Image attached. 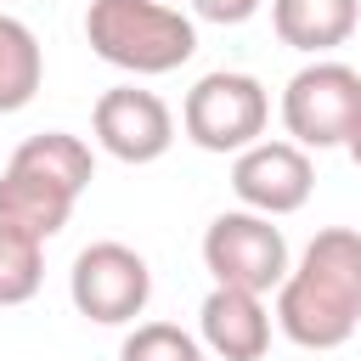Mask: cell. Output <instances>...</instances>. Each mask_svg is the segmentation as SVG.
Instances as JSON below:
<instances>
[{"label":"cell","instance_id":"6da1fadb","mask_svg":"<svg viewBox=\"0 0 361 361\" xmlns=\"http://www.w3.org/2000/svg\"><path fill=\"white\" fill-rule=\"evenodd\" d=\"M276 327L299 350H338L361 327V231L327 226L276 288Z\"/></svg>","mask_w":361,"mask_h":361},{"label":"cell","instance_id":"7a4b0ae2","mask_svg":"<svg viewBox=\"0 0 361 361\" xmlns=\"http://www.w3.org/2000/svg\"><path fill=\"white\" fill-rule=\"evenodd\" d=\"M90 180H96L90 147L68 130H39L11 152V164L0 175V226H17L45 243L68 226L73 197Z\"/></svg>","mask_w":361,"mask_h":361},{"label":"cell","instance_id":"3957f363","mask_svg":"<svg viewBox=\"0 0 361 361\" xmlns=\"http://www.w3.org/2000/svg\"><path fill=\"white\" fill-rule=\"evenodd\" d=\"M85 39L102 62L124 73H175L197 51L192 17H180L164 0H90Z\"/></svg>","mask_w":361,"mask_h":361},{"label":"cell","instance_id":"277c9868","mask_svg":"<svg viewBox=\"0 0 361 361\" xmlns=\"http://www.w3.org/2000/svg\"><path fill=\"white\" fill-rule=\"evenodd\" d=\"M265 118H271V96L254 73H203L192 90H186V107H180V124L186 135L203 147V152H243L265 135Z\"/></svg>","mask_w":361,"mask_h":361},{"label":"cell","instance_id":"5b68a950","mask_svg":"<svg viewBox=\"0 0 361 361\" xmlns=\"http://www.w3.org/2000/svg\"><path fill=\"white\" fill-rule=\"evenodd\" d=\"M203 265L214 288H243V293H271L288 276V237L254 209L214 214L203 231Z\"/></svg>","mask_w":361,"mask_h":361},{"label":"cell","instance_id":"8992f818","mask_svg":"<svg viewBox=\"0 0 361 361\" xmlns=\"http://www.w3.org/2000/svg\"><path fill=\"white\" fill-rule=\"evenodd\" d=\"M361 118V73L350 62H310L282 90V124L293 147H344Z\"/></svg>","mask_w":361,"mask_h":361},{"label":"cell","instance_id":"52a82bcc","mask_svg":"<svg viewBox=\"0 0 361 361\" xmlns=\"http://www.w3.org/2000/svg\"><path fill=\"white\" fill-rule=\"evenodd\" d=\"M68 293H73L79 316H90L102 327H118V322H135L147 310L152 271L124 243H90V248H79V259L68 271Z\"/></svg>","mask_w":361,"mask_h":361},{"label":"cell","instance_id":"ba28073f","mask_svg":"<svg viewBox=\"0 0 361 361\" xmlns=\"http://www.w3.org/2000/svg\"><path fill=\"white\" fill-rule=\"evenodd\" d=\"M90 124H96V141H102L118 164H152V158H164L169 141H175V118H169L164 96H152V90H141V85H113V90H102Z\"/></svg>","mask_w":361,"mask_h":361},{"label":"cell","instance_id":"9c48e42d","mask_svg":"<svg viewBox=\"0 0 361 361\" xmlns=\"http://www.w3.org/2000/svg\"><path fill=\"white\" fill-rule=\"evenodd\" d=\"M310 186H316V169H310L305 147H293V141H254L231 164V192L243 197V209H254L265 220L305 209Z\"/></svg>","mask_w":361,"mask_h":361},{"label":"cell","instance_id":"30bf717a","mask_svg":"<svg viewBox=\"0 0 361 361\" xmlns=\"http://www.w3.org/2000/svg\"><path fill=\"white\" fill-rule=\"evenodd\" d=\"M197 333L220 361H259L271 344V310L259 305V293L214 288L197 310Z\"/></svg>","mask_w":361,"mask_h":361},{"label":"cell","instance_id":"8fae6325","mask_svg":"<svg viewBox=\"0 0 361 361\" xmlns=\"http://www.w3.org/2000/svg\"><path fill=\"white\" fill-rule=\"evenodd\" d=\"M355 23H361V0H271L276 39L293 51H310V56L344 45L355 34Z\"/></svg>","mask_w":361,"mask_h":361},{"label":"cell","instance_id":"7c38bea8","mask_svg":"<svg viewBox=\"0 0 361 361\" xmlns=\"http://www.w3.org/2000/svg\"><path fill=\"white\" fill-rule=\"evenodd\" d=\"M39 79H45V56H39L34 28L17 17H0V113L28 107Z\"/></svg>","mask_w":361,"mask_h":361},{"label":"cell","instance_id":"4fadbf2b","mask_svg":"<svg viewBox=\"0 0 361 361\" xmlns=\"http://www.w3.org/2000/svg\"><path fill=\"white\" fill-rule=\"evenodd\" d=\"M45 282V243L0 226V305H28Z\"/></svg>","mask_w":361,"mask_h":361},{"label":"cell","instance_id":"5bb4252c","mask_svg":"<svg viewBox=\"0 0 361 361\" xmlns=\"http://www.w3.org/2000/svg\"><path fill=\"white\" fill-rule=\"evenodd\" d=\"M118 361H203V344L175 322H141L118 344Z\"/></svg>","mask_w":361,"mask_h":361},{"label":"cell","instance_id":"9a60e30c","mask_svg":"<svg viewBox=\"0 0 361 361\" xmlns=\"http://www.w3.org/2000/svg\"><path fill=\"white\" fill-rule=\"evenodd\" d=\"M192 6H197L203 23H226V28H231V23H248V17L259 11V0H192Z\"/></svg>","mask_w":361,"mask_h":361},{"label":"cell","instance_id":"2e32d148","mask_svg":"<svg viewBox=\"0 0 361 361\" xmlns=\"http://www.w3.org/2000/svg\"><path fill=\"white\" fill-rule=\"evenodd\" d=\"M344 152H350V158H355V169H361V118H355V130L344 135Z\"/></svg>","mask_w":361,"mask_h":361}]
</instances>
